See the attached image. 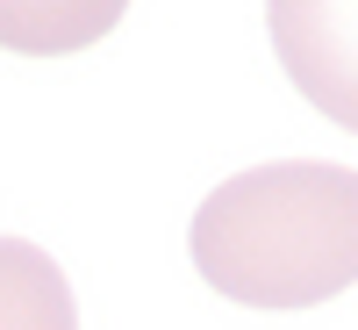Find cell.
<instances>
[{"label": "cell", "instance_id": "4", "mask_svg": "<svg viewBox=\"0 0 358 330\" xmlns=\"http://www.w3.org/2000/svg\"><path fill=\"white\" fill-rule=\"evenodd\" d=\"M0 330H79L72 280L29 237H0Z\"/></svg>", "mask_w": 358, "mask_h": 330}, {"label": "cell", "instance_id": "3", "mask_svg": "<svg viewBox=\"0 0 358 330\" xmlns=\"http://www.w3.org/2000/svg\"><path fill=\"white\" fill-rule=\"evenodd\" d=\"M129 0H0V50L22 57H65L101 43L122 22Z\"/></svg>", "mask_w": 358, "mask_h": 330}, {"label": "cell", "instance_id": "2", "mask_svg": "<svg viewBox=\"0 0 358 330\" xmlns=\"http://www.w3.org/2000/svg\"><path fill=\"white\" fill-rule=\"evenodd\" d=\"M265 29L294 94L358 137V0H265Z\"/></svg>", "mask_w": 358, "mask_h": 330}, {"label": "cell", "instance_id": "1", "mask_svg": "<svg viewBox=\"0 0 358 330\" xmlns=\"http://www.w3.org/2000/svg\"><path fill=\"white\" fill-rule=\"evenodd\" d=\"M187 252L244 309H315L358 280V172L322 158L251 165L194 208Z\"/></svg>", "mask_w": 358, "mask_h": 330}]
</instances>
